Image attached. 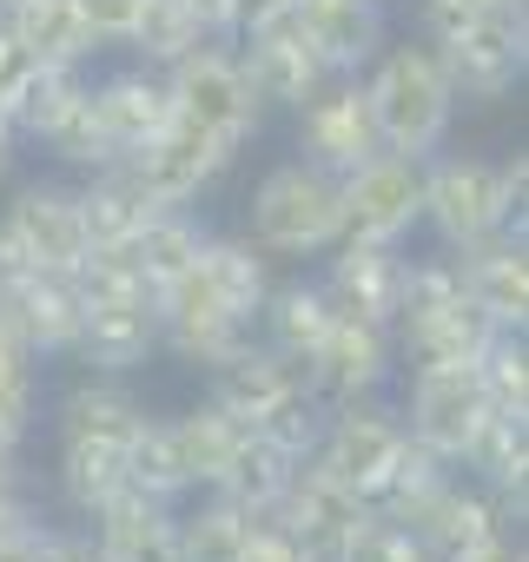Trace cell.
<instances>
[{
    "label": "cell",
    "instance_id": "ac0fdd59",
    "mask_svg": "<svg viewBox=\"0 0 529 562\" xmlns=\"http://www.w3.org/2000/svg\"><path fill=\"white\" fill-rule=\"evenodd\" d=\"M87 536L100 549V562H185L179 549V509L139 490H120L106 509L87 516Z\"/></svg>",
    "mask_w": 529,
    "mask_h": 562
},
{
    "label": "cell",
    "instance_id": "5b68a950",
    "mask_svg": "<svg viewBox=\"0 0 529 562\" xmlns=\"http://www.w3.org/2000/svg\"><path fill=\"white\" fill-rule=\"evenodd\" d=\"M166 93H172L179 120L218 133L225 146H245L258 133V120H264V106H258V93H251L232 41H199L185 60H172L166 67Z\"/></svg>",
    "mask_w": 529,
    "mask_h": 562
},
{
    "label": "cell",
    "instance_id": "7dc6e473",
    "mask_svg": "<svg viewBox=\"0 0 529 562\" xmlns=\"http://www.w3.org/2000/svg\"><path fill=\"white\" fill-rule=\"evenodd\" d=\"M238 562H299V542H292V529H285L279 516H258Z\"/></svg>",
    "mask_w": 529,
    "mask_h": 562
},
{
    "label": "cell",
    "instance_id": "4fadbf2b",
    "mask_svg": "<svg viewBox=\"0 0 529 562\" xmlns=\"http://www.w3.org/2000/svg\"><path fill=\"white\" fill-rule=\"evenodd\" d=\"M404 271L410 251L404 245H364V238H338L325 251V299L338 318H364V325H397V299H404Z\"/></svg>",
    "mask_w": 529,
    "mask_h": 562
},
{
    "label": "cell",
    "instance_id": "cb8c5ba5",
    "mask_svg": "<svg viewBox=\"0 0 529 562\" xmlns=\"http://www.w3.org/2000/svg\"><path fill=\"white\" fill-rule=\"evenodd\" d=\"M8 218V232L27 245V258L41 271H74L93 245L80 232V205H74V186H21L14 205L0 212Z\"/></svg>",
    "mask_w": 529,
    "mask_h": 562
},
{
    "label": "cell",
    "instance_id": "d4e9b609",
    "mask_svg": "<svg viewBox=\"0 0 529 562\" xmlns=\"http://www.w3.org/2000/svg\"><path fill=\"white\" fill-rule=\"evenodd\" d=\"M391 338H397V351H404L410 364H476V358L489 351L496 325H489V318L470 305V292H463V299H450V305L404 312V318L391 325Z\"/></svg>",
    "mask_w": 529,
    "mask_h": 562
},
{
    "label": "cell",
    "instance_id": "8d00e7d4",
    "mask_svg": "<svg viewBox=\"0 0 529 562\" xmlns=\"http://www.w3.org/2000/svg\"><path fill=\"white\" fill-rule=\"evenodd\" d=\"M450 470H457V463H443L437 450H424V443L404 430V450H397L391 476L364 496V509H371V516H384V522H410V516H417V503H424V496H430Z\"/></svg>",
    "mask_w": 529,
    "mask_h": 562
},
{
    "label": "cell",
    "instance_id": "f6af8a7d",
    "mask_svg": "<svg viewBox=\"0 0 529 562\" xmlns=\"http://www.w3.org/2000/svg\"><path fill=\"white\" fill-rule=\"evenodd\" d=\"M358 562H443V555H437L430 542H417V529L371 516V529H364V542H358Z\"/></svg>",
    "mask_w": 529,
    "mask_h": 562
},
{
    "label": "cell",
    "instance_id": "3957f363",
    "mask_svg": "<svg viewBox=\"0 0 529 562\" xmlns=\"http://www.w3.org/2000/svg\"><path fill=\"white\" fill-rule=\"evenodd\" d=\"M245 238L264 258H325L345 238V199L338 179L318 172L312 159H285L251 186V218Z\"/></svg>",
    "mask_w": 529,
    "mask_h": 562
},
{
    "label": "cell",
    "instance_id": "277c9868",
    "mask_svg": "<svg viewBox=\"0 0 529 562\" xmlns=\"http://www.w3.org/2000/svg\"><path fill=\"white\" fill-rule=\"evenodd\" d=\"M424 225L437 232L443 251H470L509 225H522V205L509 199L496 159H463V153H430L424 159Z\"/></svg>",
    "mask_w": 529,
    "mask_h": 562
},
{
    "label": "cell",
    "instance_id": "f5cc1de1",
    "mask_svg": "<svg viewBox=\"0 0 529 562\" xmlns=\"http://www.w3.org/2000/svg\"><path fill=\"white\" fill-rule=\"evenodd\" d=\"M457 562H529V549H522V536H516V529H496L489 542H476V549H463Z\"/></svg>",
    "mask_w": 529,
    "mask_h": 562
},
{
    "label": "cell",
    "instance_id": "836d02e7",
    "mask_svg": "<svg viewBox=\"0 0 529 562\" xmlns=\"http://www.w3.org/2000/svg\"><path fill=\"white\" fill-rule=\"evenodd\" d=\"M166 424H172V443H179L185 483H192V490H212V483L225 476V463H232V450H238L245 424H238V417H225L212 397H205V404H192L185 417H166Z\"/></svg>",
    "mask_w": 529,
    "mask_h": 562
},
{
    "label": "cell",
    "instance_id": "4316f807",
    "mask_svg": "<svg viewBox=\"0 0 529 562\" xmlns=\"http://www.w3.org/2000/svg\"><path fill=\"white\" fill-rule=\"evenodd\" d=\"M457 470H476V483L503 503V516L522 522V516H529V417L489 411L483 430H476V443L463 450Z\"/></svg>",
    "mask_w": 529,
    "mask_h": 562
},
{
    "label": "cell",
    "instance_id": "484cf974",
    "mask_svg": "<svg viewBox=\"0 0 529 562\" xmlns=\"http://www.w3.org/2000/svg\"><path fill=\"white\" fill-rule=\"evenodd\" d=\"M74 205H80V232H87V245H126V238L159 212L153 192L139 186L133 159H106V166H93V172L74 186Z\"/></svg>",
    "mask_w": 529,
    "mask_h": 562
},
{
    "label": "cell",
    "instance_id": "7bdbcfd3",
    "mask_svg": "<svg viewBox=\"0 0 529 562\" xmlns=\"http://www.w3.org/2000/svg\"><path fill=\"white\" fill-rule=\"evenodd\" d=\"M325 417H331V411L312 397V384H292L272 411L251 424V430H264L272 443H285L292 457H312V450H318V437H325Z\"/></svg>",
    "mask_w": 529,
    "mask_h": 562
},
{
    "label": "cell",
    "instance_id": "6f0895ef",
    "mask_svg": "<svg viewBox=\"0 0 529 562\" xmlns=\"http://www.w3.org/2000/svg\"><path fill=\"white\" fill-rule=\"evenodd\" d=\"M450 8H496V0H450Z\"/></svg>",
    "mask_w": 529,
    "mask_h": 562
},
{
    "label": "cell",
    "instance_id": "ffe728a7",
    "mask_svg": "<svg viewBox=\"0 0 529 562\" xmlns=\"http://www.w3.org/2000/svg\"><path fill=\"white\" fill-rule=\"evenodd\" d=\"M0 299H8L14 331L34 358H74L80 312H87V292L74 285V271H27L21 285H8Z\"/></svg>",
    "mask_w": 529,
    "mask_h": 562
},
{
    "label": "cell",
    "instance_id": "30bf717a",
    "mask_svg": "<svg viewBox=\"0 0 529 562\" xmlns=\"http://www.w3.org/2000/svg\"><path fill=\"white\" fill-rule=\"evenodd\" d=\"M378 153V120L364 100L358 74H331L305 106H299V159H312L318 172L345 179L351 166H364Z\"/></svg>",
    "mask_w": 529,
    "mask_h": 562
},
{
    "label": "cell",
    "instance_id": "9f6ffc18",
    "mask_svg": "<svg viewBox=\"0 0 529 562\" xmlns=\"http://www.w3.org/2000/svg\"><path fill=\"white\" fill-rule=\"evenodd\" d=\"M14 159H21V133L8 126V113H0V179L14 172Z\"/></svg>",
    "mask_w": 529,
    "mask_h": 562
},
{
    "label": "cell",
    "instance_id": "52a82bcc",
    "mask_svg": "<svg viewBox=\"0 0 529 562\" xmlns=\"http://www.w3.org/2000/svg\"><path fill=\"white\" fill-rule=\"evenodd\" d=\"M338 199H345V238L404 245L424 225V159L378 146L364 166H351L338 179Z\"/></svg>",
    "mask_w": 529,
    "mask_h": 562
},
{
    "label": "cell",
    "instance_id": "7a4b0ae2",
    "mask_svg": "<svg viewBox=\"0 0 529 562\" xmlns=\"http://www.w3.org/2000/svg\"><path fill=\"white\" fill-rule=\"evenodd\" d=\"M358 80H364V100H371L384 153H410V159L443 153V139L457 126V87H450V74H443L430 41H397V47L384 41L378 60Z\"/></svg>",
    "mask_w": 529,
    "mask_h": 562
},
{
    "label": "cell",
    "instance_id": "7c38bea8",
    "mask_svg": "<svg viewBox=\"0 0 529 562\" xmlns=\"http://www.w3.org/2000/svg\"><path fill=\"white\" fill-rule=\"evenodd\" d=\"M153 351H159V299H153V292L120 285V292H93V299H87L80 338H74V358H80V364H93L100 378H126V371H139Z\"/></svg>",
    "mask_w": 529,
    "mask_h": 562
},
{
    "label": "cell",
    "instance_id": "db71d44e",
    "mask_svg": "<svg viewBox=\"0 0 529 562\" xmlns=\"http://www.w3.org/2000/svg\"><path fill=\"white\" fill-rule=\"evenodd\" d=\"M185 8L199 14V27H205L212 41H238V34H232V0H185Z\"/></svg>",
    "mask_w": 529,
    "mask_h": 562
},
{
    "label": "cell",
    "instance_id": "e575fe53",
    "mask_svg": "<svg viewBox=\"0 0 529 562\" xmlns=\"http://www.w3.org/2000/svg\"><path fill=\"white\" fill-rule=\"evenodd\" d=\"M251 509H238L232 496L218 490H199V503L179 516V549L185 562H238L245 555V536H251Z\"/></svg>",
    "mask_w": 529,
    "mask_h": 562
},
{
    "label": "cell",
    "instance_id": "bcb514c9",
    "mask_svg": "<svg viewBox=\"0 0 529 562\" xmlns=\"http://www.w3.org/2000/svg\"><path fill=\"white\" fill-rule=\"evenodd\" d=\"M74 8H80L87 34H93L100 47H126V34H133V21H139V0H74Z\"/></svg>",
    "mask_w": 529,
    "mask_h": 562
},
{
    "label": "cell",
    "instance_id": "d590c367",
    "mask_svg": "<svg viewBox=\"0 0 529 562\" xmlns=\"http://www.w3.org/2000/svg\"><path fill=\"white\" fill-rule=\"evenodd\" d=\"M126 490V450L113 443H60V503L74 516L106 509Z\"/></svg>",
    "mask_w": 529,
    "mask_h": 562
},
{
    "label": "cell",
    "instance_id": "603a6c76",
    "mask_svg": "<svg viewBox=\"0 0 529 562\" xmlns=\"http://www.w3.org/2000/svg\"><path fill=\"white\" fill-rule=\"evenodd\" d=\"M292 384H305V358H285V351L264 345V338H251L245 351H232L225 364L205 371V397L225 417H238V424H258Z\"/></svg>",
    "mask_w": 529,
    "mask_h": 562
},
{
    "label": "cell",
    "instance_id": "8fae6325",
    "mask_svg": "<svg viewBox=\"0 0 529 562\" xmlns=\"http://www.w3.org/2000/svg\"><path fill=\"white\" fill-rule=\"evenodd\" d=\"M391 364H397V338L384 325H364V318H338L325 331V345L305 358V384L325 411H345V404H364L391 384Z\"/></svg>",
    "mask_w": 529,
    "mask_h": 562
},
{
    "label": "cell",
    "instance_id": "11a10c76",
    "mask_svg": "<svg viewBox=\"0 0 529 562\" xmlns=\"http://www.w3.org/2000/svg\"><path fill=\"white\" fill-rule=\"evenodd\" d=\"M27 496V476H21V457L0 450V503H21Z\"/></svg>",
    "mask_w": 529,
    "mask_h": 562
},
{
    "label": "cell",
    "instance_id": "8992f818",
    "mask_svg": "<svg viewBox=\"0 0 529 562\" xmlns=\"http://www.w3.org/2000/svg\"><path fill=\"white\" fill-rule=\"evenodd\" d=\"M272 516L292 529L299 562H358V542H364V529H371L364 496H358L351 483H338L318 457H305V463L292 470V483H285V496H279Z\"/></svg>",
    "mask_w": 529,
    "mask_h": 562
},
{
    "label": "cell",
    "instance_id": "5bb4252c",
    "mask_svg": "<svg viewBox=\"0 0 529 562\" xmlns=\"http://www.w3.org/2000/svg\"><path fill=\"white\" fill-rule=\"evenodd\" d=\"M133 159V172H139V186L153 192V205H192L232 159H238V146H225L218 133H205V126H192V120H166V133L159 139H146L139 153H126Z\"/></svg>",
    "mask_w": 529,
    "mask_h": 562
},
{
    "label": "cell",
    "instance_id": "c3c4849f",
    "mask_svg": "<svg viewBox=\"0 0 529 562\" xmlns=\"http://www.w3.org/2000/svg\"><path fill=\"white\" fill-rule=\"evenodd\" d=\"M34 67H41V60H34V54H27L8 27H0V113L14 106V93L27 87V74H34Z\"/></svg>",
    "mask_w": 529,
    "mask_h": 562
},
{
    "label": "cell",
    "instance_id": "d6a6232c",
    "mask_svg": "<svg viewBox=\"0 0 529 562\" xmlns=\"http://www.w3.org/2000/svg\"><path fill=\"white\" fill-rule=\"evenodd\" d=\"M192 271L205 278V285H212L232 312H245V318H258L264 292H272V258H264L245 232H238V238H212V232H205V245H199Z\"/></svg>",
    "mask_w": 529,
    "mask_h": 562
},
{
    "label": "cell",
    "instance_id": "f1b7e54d",
    "mask_svg": "<svg viewBox=\"0 0 529 562\" xmlns=\"http://www.w3.org/2000/svg\"><path fill=\"white\" fill-rule=\"evenodd\" d=\"M0 27H8L41 67H87L100 41L87 34L74 0H0Z\"/></svg>",
    "mask_w": 529,
    "mask_h": 562
},
{
    "label": "cell",
    "instance_id": "b9f144b4",
    "mask_svg": "<svg viewBox=\"0 0 529 562\" xmlns=\"http://www.w3.org/2000/svg\"><path fill=\"white\" fill-rule=\"evenodd\" d=\"M41 146H47L60 166H74V172H93V166L120 159V153H113V139L100 133V113H93V100H87V93H80V100H74V106L41 133Z\"/></svg>",
    "mask_w": 529,
    "mask_h": 562
},
{
    "label": "cell",
    "instance_id": "2e32d148",
    "mask_svg": "<svg viewBox=\"0 0 529 562\" xmlns=\"http://www.w3.org/2000/svg\"><path fill=\"white\" fill-rule=\"evenodd\" d=\"M238 67H245V80H251L258 106H285V113H299V106L331 80L292 14L272 21V27H258V34H238Z\"/></svg>",
    "mask_w": 529,
    "mask_h": 562
},
{
    "label": "cell",
    "instance_id": "60d3db41",
    "mask_svg": "<svg viewBox=\"0 0 529 562\" xmlns=\"http://www.w3.org/2000/svg\"><path fill=\"white\" fill-rule=\"evenodd\" d=\"M476 378L489 391V411L529 417V345H522V331H496L489 351L476 358Z\"/></svg>",
    "mask_w": 529,
    "mask_h": 562
},
{
    "label": "cell",
    "instance_id": "816d5d0a",
    "mask_svg": "<svg viewBox=\"0 0 529 562\" xmlns=\"http://www.w3.org/2000/svg\"><path fill=\"white\" fill-rule=\"evenodd\" d=\"M27 271H41V265H34V258H27V245L8 232V218H0V292H8V285H21Z\"/></svg>",
    "mask_w": 529,
    "mask_h": 562
},
{
    "label": "cell",
    "instance_id": "f35d334b",
    "mask_svg": "<svg viewBox=\"0 0 529 562\" xmlns=\"http://www.w3.org/2000/svg\"><path fill=\"white\" fill-rule=\"evenodd\" d=\"M126 490L159 496V503L192 496V483H185V463H179V443H172V424H166V417H146V424H139V437L126 443Z\"/></svg>",
    "mask_w": 529,
    "mask_h": 562
},
{
    "label": "cell",
    "instance_id": "44dd1931",
    "mask_svg": "<svg viewBox=\"0 0 529 562\" xmlns=\"http://www.w3.org/2000/svg\"><path fill=\"white\" fill-rule=\"evenodd\" d=\"M404 529H417V542H430L443 562H457L463 549H476V542H489L496 529H509V516H503V503L483 490V483H463L457 470L417 503V516L404 522Z\"/></svg>",
    "mask_w": 529,
    "mask_h": 562
},
{
    "label": "cell",
    "instance_id": "6da1fadb",
    "mask_svg": "<svg viewBox=\"0 0 529 562\" xmlns=\"http://www.w3.org/2000/svg\"><path fill=\"white\" fill-rule=\"evenodd\" d=\"M424 41L437 47L457 100H503L529 74V0H496V8L424 0Z\"/></svg>",
    "mask_w": 529,
    "mask_h": 562
},
{
    "label": "cell",
    "instance_id": "7402d4cb",
    "mask_svg": "<svg viewBox=\"0 0 529 562\" xmlns=\"http://www.w3.org/2000/svg\"><path fill=\"white\" fill-rule=\"evenodd\" d=\"M292 21L312 41V54L325 60V74H364L378 60V47L391 41L378 0H299Z\"/></svg>",
    "mask_w": 529,
    "mask_h": 562
},
{
    "label": "cell",
    "instance_id": "f907efd6",
    "mask_svg": "<svg viewBox=\"0 0 529 562\" xmlns=\"http://www.w3.org/2000/svg\"><path fill=\"white\" fill-rule=\"evenodd\" d=\"M41 562H100V549H93V536H87V529H47Z\"/></svg>",
    "mask_w": 529,
    "mask_h": 562
},
{
    "label": "cell",
    "instance_id": "83f0119b",
    "mask_svg": "<svg viewBox=\"0 0 529 562\" xmlns=\"http://www.w3.org/2000/svg\"><path fill=\"white\" fill-rule=\"evenodd\" d=\"M199 245H205V225L192 218V205H159L126 245H113L120 251V265L133 271V285H146V292H166L172 278L199 258Z\"/></svg>",
    "mask_w": 529,
    "mask_h": 562
},
{
    "label": "cell",
    "instance_id": "9c48e42d",
    "mask_svg": "<svg viewBox=\"0 0 529 562\" xmlns=\"http://www.w3.org/2000/svg\"><path fill=\"white\" fill-rule=\"evenodd\" d=\"M489 417V391L476 364H410V397H404V430L437 450L443 463H463Z\"/></svg>",
    "mask_w": 529,
    "mask_h": 562
},
{
    "label": "cell",
    "instance_id": "4dcf8cb0",
    "mask_svg": "<svg viewBox=\"0 0 529 562\" xmlns=\"http://www.w3.org/2000/svg\"><path fill=\"white\" fill-rule=\"evenodd\" d=\"M153 411L126 391V384H74L67 397H60V443H113V450H126L133 437H139V424H146Z\"/></svg>",
    "mask_w": 529,
    "mask_h": 562
},
{
    "label": "cell",
    "instance_id": "1f68e13d",
    "mask_svg": "<svg viewBox=\"0 0 529 562\" xmlns=\"http://www.w3.org/2000/svg\"><path fill=\"white\" fill-rule=\"evenodd\" d=\"M299 463H305V457H292L285 443H272L264 430H251V424H245V437H238V450H232V463H225V476H218L212 490H218V496H232V503H238V509H251V516H272Z\"/></svg>",
    "mask_w": 529,
    "mask_h": 562
},
{
    "label": "cell",
    "instance_id": "ba28073f",
    "mask_svg": "<svg viewBox=\"0 0 529 562\" xmlns=\"http://www.w3.org/2000/svg\"><path fill=\"white\" fill-rule=\"evenodd\" d=\"M153 299H159V351H172L192 371H212V364H225L232 351H245L258 338V318L232 312L192 265L172 278L166 292H153Z\"/></svg>",
    "mask_w": 529,
    "mask_h": 562
},
{
    "label": "cell",
    "instance_id": "681fc988",
    "mask_svg": "<svg viewBox=\"0 0 529 562\" xmlns=\"http://www.w3.org/2000/svg\"><path fill=\"white\" fill-rule=\"evenodd\" d=\"M299 8V0H232V34H258Z\"/></svg>",
    "mask_w": 529,
    "mask_h": 562
},
{
    "label": "cell",
    "instance_id": "ee69618b",
    "mask_svg": "<svg viewBox=\"0 0 529 562\" xmlns=\"http://www.w3.org/2000/svg\"><path fill=\"white\" fill-rule=\"evenodd\" d=\"M54 522H41V509L21 496V503H0V562H41V542H47Z\"/></svg>",
    "mask_w": 529,
    "mask_h": 562
},
{
    "label": "cell",
    "instance_id": "f546056e",
    "mask_svg": "<svg viewBox=\"0 0 529 562\" xmlns=\"http://www.w3.org/2000/svg\"><path fill=\"white\" fill-rule=\"evenodd\" d=\"M331 325H338V312H331V299H325L318 278L272 285V292H264V305H258V338L272 345V351H285V358H312Z\"/></svg>",
    "mask_w": 529,
    "mask_h": 562
},
{
    "label": "cell",
    "instance_id": "d6986e66",
    "mask_svg": "<svg viewBox=\"0 0 529 562\" xmlns=\"http://www.w3.org/2000/svg\"><path fill=\"white\" fill-rule=\"evenodd\" d=\"M87 100H93V113H100V133L113 139V153L126 159V153H139L146 139H159L166 133V120H172V93H166V74L159 67H120V74H106V80H87Z\"/></svg>",
    "mask_w": 529,
    "mask_h": 562
},
{
    "label": "cell",
    "instance_id": "9a60e30c",
    "mask_svg": "<svg viewBox=\"0 0 529 562\" xmlns=\"http://www.w3.org/2000/svg\"><path fill=\"white\" fill-rule=\"evenodd\" d=\"M397 450H404V417L384 411L378 397H364V404H345V411L325 417V437H318L312 457H318L338 483H351L358 496H371V490L391 476Z\"/></svg>",
    "mask_w": 529,
    "mask_h": 562
},
{
    "label": "cell",
    "instance_id": "ab89813d",
    "mask_svg": "<svg viewBox=\"0 0 529 562\" xmlns=\"http://www.w3.org/2000/svg\"><path fill=\"white\" fill-rule=\"evenodd\" d=\"M80 93H87V67H34L27 87H21L14 106H8V126H14L21 139H41Z\"/></svg>",
    "mask_w": 529,
    "mask_h": 562
},
{
    "label": "cell",
    "instance_id": "74e56055",
    "mask_svg": "<svg viewBox=\"0 0 529 562\" xmlns=\"http://www.w3.org/2000/svg\"><path fill=\"white\" fill-rule=\"evenodd\" d=\"M199 41H212L205 27H199V14L185 8V0H139V21H133V34H126V47L139 54V67H172V60H185Z\"/></svg>",
    "mask_w": 529,
    "mask_h": 562
},
{
    "label": "cell",
    "instance_id": "e0dca14e",
    "mask_svg": "<svg viewBox=\"0 0 529 562\" xmlns=\"http://www.w3.org/2000/svg\"><path fill=\"white\" fill-rule=\"evenodd\" d=\"M457 265H463L470 305L496 331H529V238H522V225H509V232L457 251Z\"/></svg>",
    "mask_w": 529,
    "mask_h": 562
}]
</instances>
